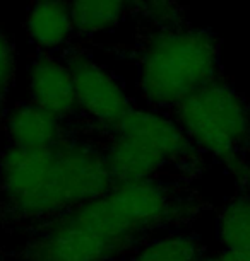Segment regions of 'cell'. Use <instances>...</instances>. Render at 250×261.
Listing matches in <instances>:
<instances>
[{
    "instance_id": "obj_1",
    "label": "cell",
    "mask_w": 250,
    "mask_h": 261,
    "mask_svg": "<svg viewBox=\"0 0 250 261\" xmlns=\"http://www.w3.org/2000/svg\"><path fill=\"white\" fill-rule=\"evenodd\" d=\"M173 212L153 178L115 183L105 195L57 215L26 248L29 261H111Z\"/></svg>"
},
{
    "instance_id": "obj_2",
    "label": "cell",
    "mask_w": 250,
    "mask_h": 261,
    "mask_svg": "<svg viewBox=\"0 0 250 261\" xmlns=\"http://www.w3.org/2000/svg\"><path fill=\"white\" fill-rule=\"evenodd\" d=\"M115 185L105 154L84 142L47 147L9 145L0 155V191L22 217L60 215Z\"/></svg>"
},
{
    "instance_id": "obj_3",
    "label": "cell",
    "mask_w": 250,
    "mask_h": 261,
    "mask_svg": "<svg viewBox=\"0 0 250 261\" xmlns=\"http://www.w3.org/2000/svg\"><path fill=\"white\" fill-rule=\"evenodd\" d=\"M219 46L206 29H166L146 46L137 86L156 108H175L218 77Z\"/></svg>"
},
{
    "instance_id": "obj_4",
    "label": "cell",
    "mask_w": 250,
    "mask_h": 261,
    "mask_svg": "<svg viewBox=\"0 0 250 261\" xmlns=\"http://www.w3.org/2000/svg\"><path fill=\"white\" fill-rule=\"evenodd\" d=\"M113 132L105 159L115 183L153 178L161 167L192 149L176 120L154 110L132 108Z\"/></svg>"
},
{
    "instance_id": "obj_5",
    "label": "cell",
    "mask_w": 250,
    "mask_h": 261,
    "mask_svg": "<svg viewBox=\"0 0 250 261\" xmlns=\"http://www.w3.org/2000/svg\"><path fill=\"white\" fill-rule=\"evenodd\" d=\"M175 115L190 142L223 162L240 154L250 140L247 102L218 77L175 106Z\"/></svg>"
},
{
    "instance_id": "obj_6",
    "label": "cell",
    "mask_w": 250,
    "mask_h": 261,
    "mask_svg": "<svg viewBox=\"0 0 250 261\" xmlns=\"http://www.w3.org/2000/svg\"><path fill=\"white\" fill-rule=\"evenodd\" d=\"M67 65L74 79L77 108L98 125L115 128L132 110L130 99L120 82L84 55L69 57Z\"/></svg>"
},
{
    "instance_id": "obj_7",
    "label": "cell",
    "mask_w": 250,
    "mask_h": 261,
    "mask_svg": "<svg viewBox=\"0 0 250 261\" xmlns=\"http://www.w3.org/2000/svg\"><path fill=\"white\" fill-rule=\"evenodd\" d=\"M29 99L60 120L79 111L76 99L74 79L67 62L52 55H40L28 72Z\"/></svg>"
},
{
    "instance_id": "obj_8",
    "label": "cell",
    "mask_w": 250,
    "mask_h": 261,
    "mask_svg": "<svg viewBox=\"0 0 250 261\" xmlns=\"http://www.w3.org/2000/svg\"><path fill=\"white\" fill-rule=\"evenodd\" d=\"M26 33L40 50L52 51L65 46L76 33L71 0H34L28 9Z\"/></svg>"
},
{
    "instance_id": "obj_9",
    "label": "cell",
    "mask_w": 250,
    "mask_h": 261,
    "mask_svg": "<svg viewBox=\"0 0 250 261\" xmlns=\"http://www.w3.org/2000/svg\"><path fill=\"white\" fill-rule=\"evenodd\" d=\"M6 130L12 145L47 147L62 140V120L34 102L17 105L6 116Z\"/></svg>"
},
{
    "instance_id": "obj_10",
    "label": "cell",
    "mask_w": 250,
    "mask_h": 261,
    "mask_svg": "<svg viewBox=\"0 0 250 261\" xmlns=\"http://www.w3.org/2000/svg\"><path fill=\"white\" fill-rule=\"evenodd\" d=\"M132 0H71L76 33L95 36L113 29L125 16Z\"/></svg>"
},
{
    "instance_id": "obj_11",
    "label": "cell",
    "mask_w": 250,
    "mask_h": 261,
    "mask_svg": "<svg viewBox=\"0 0 250 261\" xmlns=\"http://www.w3.org/2000/svg\"><path fill=\"white\" fill-rule=\"evenodd\" d=\"M218 238L224 248L250 249V200L237 198L224 206L218 222Z\"/></svg>"
},
{
    "instance_id": "obj_12",
    "label": "cell",
    "mask_w": 250,
    "mask_h": 261,
    "mask_svg": "<svg viewBox=\"0 0 250 261\" xmlns=\"http://www.w3.org/2000/svg\"><path fill=\"white\" fill-rule=\"evenodd\" d=\"M197 241L185 236H170L144 246L130 261H199Z\"/></svg>"
},
{
    "instance_id": "obj_13",
    "label": "cell",
    "mask_w": 250,
    "mask_h": 261,
    "mask_svg": "<svg viewBox=\"0 0 250 261\" xmlns=\"http://www.w3.org/2000/svg\"><path fill=\"white\" fill-rule=\"evenodd\" d=\"M17 58L11 38L0 29V101L11 91L14 77H16Z\"/></svg>"
},
{
    "instance_id": "obj_14",
    "label": "cell",
    "mask_w": 250,
    "mask_h": 261,
    "mask_svg": "<svg viewBox=\"0 0 250 261\" xmlns=\"http://www.w3.org/2000/svg\"><path fill=\"white\" fill-rule=\"evenodd\" d=\"M204 261H250V249H233L224 248L219 253L209 256Z\"/></svg>"
},
{
    "instance_id": "obj_15",
    "label": "cell",
    "mask_w": 250,
    "mask_h": 261,
    "mask_svg": "<svg viewBox=\"0 0 250 261\" xmlns=\"http://www.w3.org/2000/svg\"><path fill=\"white\" fill-rule=\"evenodd\" d=\"M0 125H2V101H0Z\"/></svg>"
},
{
    "instance_id": "obj_16",
    "label": "cell",
    "mask_w": 250,
    "mask_h": 261,
    "mask_svg": "<svg viewBox=\"0 0 250 261\" xmlns=\"http://www.w3.org/2000/svg\"><path fill=\"white\" fill-rule=\"evenodd\" d=\"M132 2H134V4H137V2H139V0H132Z\"/></svg>"
}]
</instances>
